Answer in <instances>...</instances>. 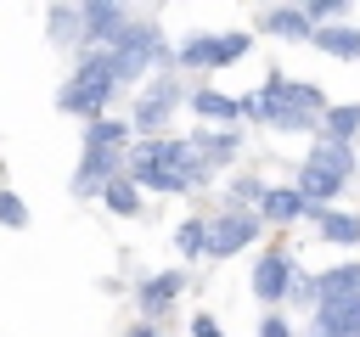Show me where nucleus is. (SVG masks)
I'll return each mask as SVG.
<instances>
[{
	"label": "nucleus",
	"instance_id": "obj_1",
	"mask_svg": "<svg viewBox=\"0 0 360 337\" xmlns=\"http://www.w3.org/2000/svg\"><path fill=\"white\" fill-rule=\"evenodd\" d=\"M112 90H118V84H112V67H107V56L96 51V56H84L79 73L56 90V107H62V112H79V118H101V107L112 101Z\"/></svg>",
	"mask_w": 360,
	"mask_h": 337
},
{
	"label": "nucleus",
	"instance_id": "obj_2",
	"mask_svg": "<svg viewBox=\"0 0 360 337\" xmlns=\"http://www.w3.org/2000/svg\"><path fill=\"white\" fill-rule=\"evenodd\" d=\"M101 56H107V67H112V84H129V79H141V73L152 67V56H163V34H158L152 22H124V34H118Z\"/></svg>",
	"mask_w": 360,
	"mask_h": 337
},
{
	"label": "nucleus",
	"instance_id": "obj_3",
	"mask_svg": "<svg viewBox=\"0 0 360 337\" xmlns=\"http://www.w3.org/2000/svg\"><path fill=\"white\" fill-rule=\"evenodd\" d=\"M248 51V34H197V39H186L180 45V67H225V62H236Z\"/></svg>",
	"mask_w": 360,
	"mask_h": 337
},
{
	"label": "nucleus",
	"instance_id": "obj_4",
	"mask_svg": "<svg viewBox=\"0 0 360 337\" xmlns=\"http://www.w3.org/2000/svg\"><path fill=\"white\" fill-rule=\"evenodd\" d=\"M253 236H259V219H253V213L225 208V213L208 225V258H231V253H242Z\"/></svg>",
	"mask_w": 360,
	"mask_h": 337
},
{
	"label": "nucleus",
	"instance_id": "obj_5",
	"mask_svg": "<svg viewBox=\"0 0 360 337\" xmlns=\"http://www.w3.org/2000/svg\"><path fill=\"white\" fill-rule=\"evenodd\" d=\"M124 22H129V11H124V6H107V0L79 6V28H84V39H90V45H112V39L124 34Z\"/></svg>",
	"mask_w": 360,
	"mask_h": 337
},
{
	"label": "nucleus",
	"instance_id": "obj_6",
	"mask_svg": "<svg viewBox=\"0 0 360 337\" xmlns=\"http://www.w3.org/2000/svg\"><path fill=\"white\" fill-rule=\"evenodd\" d=\"M174 101H180V84H174V79H158V84L135 101V129H163L169 112H174Z\"/></svg>",
	"mask_w": 360,
	"mask_h": 337
},
{
	"label": "nucleus",
	"instance_id": "obj_7",
	"mask_svg": "<svg viewBox=\"0 0 360 337\" xmlns=\"http://www.w3.org/2000/svg\"><path fill=\"white\" fill-rule=\"evenodd\" d=\"M309 292H315V303H338V298H360V264L349 258V264H332V270H321V275L309 281Z\"/></svg>",
	"mask_w": 360,
	"mask_h": 337
},
{
	"label": "nucleus",
	"instance_id": "obj_8",
	"mask_svg": "<svg viewBox=\"0 0 360 337\" xmlns=\"http://www.w3.org/2000/svg\"><path fill=\"white\" fill-rule=\"evenodd\" d=\"M287 281H292V258L287 253H264L259 264H253V298H281L287 292Z\"/></svg>",
	"mask_w": 360,
	"mask_h": 337
},
{
	"label": "nucleus",
	"instance_id": "obj_9",
	"mask_svg": "<svg viewBox=\"0 0 360 337\" xmlns=\"http://www.w3.org/2000/svg\"><path fill=\"white\" fill-rule=\"evenodd\" d=\"M315 326H321V337H360V298L321 303L315 309Z\"/></svg>",
	"mask_w": 360,
	"mask_h": 337
},
{
	"label": "nucleus",
	"instance_id": "obj_10",
	"mask_svg": "<svg viewBox=\"0 0 360 337\" xmlns=\"http://www.w3.org/2000/svg\"><path fill=\"white\" fill-rule=\"evenodd\" d=\"M118 152H96V146H84V163H79V174H73V191L84 197V191H101L112 174H118Z\"/></svg>",
	"mask_w": 360,
	"mask_h": 337
},
{
	"label": "nucleus",
	"instance_id": "obj_11",
	"mask_svg": "<svg viewBox=\"0 0 360 337\" xmlns=\"http://www.w3.org/2000/svg\"><path fill=\"white\" fill-rule=\"evenodd\" d=\"M309 39H315L326 56H338V62H360V28H349V22H332V28H309Z\"/></svg>",
	"mask_w": 360,
	"mask_h": 337
},
{
	"label": "nucleus",
	"instance_id": "obj_12",
	"mask_svg": "<svg viewBox=\"0 0 360 337\" xmlns=\"http://www.w3.org/2000/svg\"><path fill=\"white\" fill-rule=\"evenodd\" d=\"M180 286H186V275H180V270H163V275H152L135 298H141V309H146V315H163V309L180 298Z\"/></svg>",
	"mask_w": 360,
	"mask_h": 337
},
{
	"label": "nucleus",
	"instance_id": "obj_13",
	"mask_svg": "<svg viewBox=\"0 0 360 337\" xmlns=\"http://www.w3.org/2000/svg\"><path fill=\"white\" fill-rule=\"evenodd\" d=\"M292 191H298V197H304V208H309V202H326V197H338V191H343V180H338V174H326V168H315V163H304Z\"/></svg>",
	"mask_w": 360,
	"mask_h": 337
},
{
	"label": "nucleus",
	"instance_id": "obj_14",
	"mask_svg": "<svg viewBox=\"0 0 360 337\" xmlns=\"http://www.w3.org/2000/svg\"><path fill=\"white\" fill-rule=\"evenodd\" d=\"M191 152L202 157V168H214V163H225L236 152V135L231 129H202V135H191Z\"/></svg>",
	"mask_w": 360,
	"mask_h": 337
},
{
	"label": "nucleus",
	"instance_id": "obj_15",
	"mask_svg": "<svg viewBox=\"0 0 360 337\" xmlns=\"http://www.w3.org/2000/svg\"><path fill=\"white\" fill-rule=\"evenodd\" d=\"M129 140V124H118V118H90L84 124V146H96V152H118Z\"/></svg>",
	"mask_w": 360,
	"mask_h": 337
},
{
	"label": "nucleus",
	"instance_id": "obj_16",
	"mask_svg": "<svg viewBox=\"0 0 360 337\" xmlns=\"http://www.w3.org/2000/svg\"><path fill=\"white\" fill-rule=\"evenodd\" d=\"M304 163H315V168H326V174H338V180H349V168H354V157H349V146H343V140H321Z\"/></svg>",
	"mask_w": 360,
	"mask_h": 337
},
{
	"label": "nucleus",
	"instance_id": "obj_17",
	"mask_svg": "<svg viewBox=\"0 0 360 337\" xmlns=\"http://www.w3.org/2000/svg\"><path fill=\"white\" fill-rule=\"evenodd\" d=\"M264 219H276V225H287V219H298L304 213V197L292 191V185H276V191H264Z\"/></svg>",
	"mask_w": 360,
	"mask_h": 337
},
{
	"label": "nucleus",
	"instance_id": "obj_18",
	"mask_svg": "<svg viewBox=\"0 0 360 337\" xmlns=\"http://www.w3.org/2000/svg\"><path fill=\"white\" fill-rule=\"evenodd\" d=\"M315 230H321V242H338V247L360 242V219L354 213H315Z\"/></svg>",
	"mask_w": 360,
	"mask_h": 337
},
{
	"label": "nucleus",
	"instance_id": "obj_19",
	"mask_svg": "<svg viewBox=\"0 0 360 337\" xmlns=\"http://www.w3.org/2000/svg\"><path fill=\"white\" fill-rule=\"evenodd\" d=\"M264 28H270V34H287V39H309V22H304V11H292V6H276V11H264Z\"/></svg>",
	"mask_w": 360,
	"mask_h": 337
},
{
	"label": "nucleus",
	"instance_id": "obj_20",
	"mask_svg": "<svg viewBox=\"0 0 360 337\" xmlns=\"http://www.w3.org/2000/svg\"><path fill=\"white\" fill-rule=\"evenodd\" d=\"M101 197H107V208H112V213H135V208H141V197H135V180H129V174H112V180L101 185Z\"/></svg>",
	"mask_w": 360,
	"mask_h": 337
},
{
	"label": "nucleus",
	"instance_id": "obj_21",
	"mask_svg": "<svg viewBox=\"0 0 360 337\" xmlns=\"http://www.w3.org/2000/svg\"><path fill=\"white\" fill-rule=\"evenodd\" d=\"M191 112H202V118L225 124V118H236V101H231V95H219V90H197V95H191Z\"/></svg>",
	"mask_w": 360,
	"mask_h": 337
},
{
	"label": "nucleus",
	"instance_id": "obj_22",
	"mask_svg": "<svg viewBox=\"0 0 360 337\" xmlns=\"http://www.w3.org/2000/svg\"><path fill=\"white\" fill-rule=\"evenodd\" d=\"M174 247H180L186 258H202V253H208V225H202V219H186V225L174 230Z\"/></svg>",
	"mask_w": 360,
	"mask_h": 337
},
{
	"label": "nucleus",
	"instance_id": "obj_23",
	"mask_svg": "<svg viewBox=\"0 0 360 337\" xmlns=\"http://www.w3.org/2000/svg\"><path fill=\"white\" fill-rule=\"evenodd\" d=\"M360 129V101H349V107H326V135L332 140H349Z\"/></svg>",
	"mask_w": 360,
	"mask_h": 337
},
{
	"label": "nucleus",
	"instance_id": "obj_24",
	"mask_svg": "<svg viewBox=\"0 0 360 337\" xmlns=\"http://www.w3.org/2000/svg\"><path fill=\"white\" fill-rule=\"evenodd\" d=\"M0 225H11V230H22V225H28V208H22V197H17V191H0Z\"/></svg>",
	"mask_w": 360,
	"mask_h": 337
},
{
	"label": "nucleus",
	"instance_id": "obj_25",
	"mask_svg": "<svg viewBox=\"0 0 360 337\" xmlns=\"http://www.w3.org/2000/svg\"><path fill=\"white\" fill-rule=\"evenodd\" d=\"M73 22H79V6H51V34L56 39H73Z\"/></svg>",
	"mask_w": 360,
	"mask_h": 337
},
{
	"label": "nucleus",
	"instance_id": "obj_26",
	"mask_svg": "<svg viewBox=\"0 0 360 337\" xmlns=\"http://www.w3.org/2000/svg\"><path fill=\"white\" fill-rule=\"evenodd\" d=\"M259 337H292V331H287V320H281V315H264V326H259Z\"/></svg>",
	"mask_w": 360,
	"mask_h": 337
},
{
	"label": "nucleus",
	"instance_id": "obj_27",
	"mask_svg": "<svg viewBox=\"0 0 360 337\" xmlns=\"http://www.w3.org/2000/svg\"><path fill=\"white\" fill-rule=\"evenodd\" d=\"M191 337H219V326H214V315H197V320H191Z\"/></svg>",
	"mask_w": 360,
	"mask_h": 337
},
{
	"label": "nucleus",
	"instance_id": "obj_28",
	"mask_svg": "<svg viewBox=\"0 0 360 337\" xmlns=\"http://www.w3.org/2000/svg\"><path fill=\"white\" fill-rule=\"evenodd\" d=\"M135 337H158V331H152V326H141V331H135Z\"/></svg>",
	"mask_w": 360,
	"mask_h": 337
}]
</instances>
